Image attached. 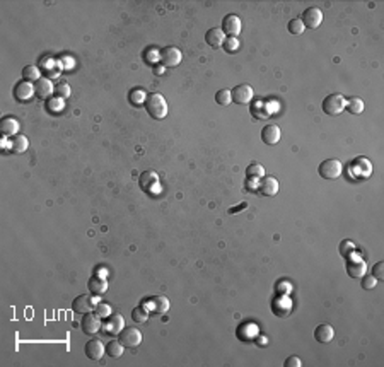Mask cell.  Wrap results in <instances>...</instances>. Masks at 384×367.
<instances>
[{
	"instance_id": "d6986e66",
	"label": "cell",
	"mask_w": 384,
	"mask_h": 367,
	"mask_svg": "<svg viewBox=\"0 0 384 367\" xmlns=\"http://www.w3.org/2000/svg\"><path fill=\"white\" fill-rule=\"evenodd\" d=\"M272 311L275 313L277 316H280V318H285V316L290 314L292 311V302L287 296H278L275 301H273L272 304Z\"/></svg>"
},
{
	"instance_id": "83f0119b",
	"label": "cell",
	"mask_w": 384,
	"mask_h": 367,
	"mask_svg": "<svg viewBox=\"0 0 384 367\" xmlns=\"http://www.w3.org/2000/svg\"><path fill=\"white\" fill-rule=\"evenodd\" d=\"M0 130H2V134L6 137L17 135V132H19V121L14 116H6L2 120V123H0Z\"/></svg>"
},
{
	"instance_id": "8d00e7d4",
	"label": "cell",
	"mask_w": 384,
	"mask_h": 367,
	"mask_svg": "<svg viewBox=\"0 0 384 367\" xmlns=\"http://www.w3.org/2000/svg\"><path fill=\"white\" fill-rule=\"evenodd\" d=\"M222 48L226 50L227 53H236L239 52V41H237V38H226Z\"/></svg>"
},
{
	"instance_id": "d590c367",
	"label": "cell",
	"mask_w": 384,
	"mask_h": 367,
	"mask_svg": "<svg viewBox=\"0 0 384 367\" xmlns=\"http://www.w3.org/2000/svg\"><path fill=\"white\" fill-rule=\"evenodd\" d=\"M70 93H72V89L67 82H60V84H57V87H55V94H57V98H60V99H67L68 96H70Z\"/></svg>"
},
{
	"instance_id": "4dcf8cb0",
	"label": "cell",
	"mask_w": 384,
	"mask_h": 367,
	"mask_svg": "<svg viewBox=\"0 0 384 367\" xmlns=\"http://www.w3.org/2000/svg\"><path fill=\"white\" fill-rule=\"evenodd\" d=\"M345 109H349L352 114H360L364 111V101L360 98H350L347 99Z\"/></svg>"
},
{
	"instance_id": "8992f818",
	"label": "cell",
	"mask_w": 384,
	"mask_h": 367,
	"mask_svg": "<svg viewBox=\"0 0 384 367\" xmlns=\"http://www.w3.org/2000/svg\"><path fill=\"white\" fill-rule=\"evenodd\" d=\"M231 94H232V101H234L236 104L246 106V104H249L251 99H253V87L249 84H239L231 91Z\"/></svg>"
},
{
	"instance_id": "7a4b0ae2",
	"label": "cell",
	"mask_w": 384,
	"mask_h": 367,
	"mask_svg": "<svg viewBox=\"0 0 384 367\" xmlns=\"http://www.w3.org/2000/svg\"><path fill=\"white\" fill-rule=\"evenodd\" d=\"M318 173L324 180H336V178H340L342 173H344V164L338 159H326L319 164Z\"/></svg>"
},
{
	"instance_id": "5b68a950",
	"label": "cell",
	"mask_w": 384,
	"mask_h": 367,
	"mask_svg": "<svg viewBox=\"0 0 384 367\" xmlns=\"http://www.w3.org/2000/svg\"><path fill=\"white\" fill-rule=\"evenodd\" d=\"M221 29L224 31V34H226L227 38H237V34L241 33V29H243V22H241L239 16L229 14V16L224 17Z\"/></svg>"
},
{
	"instance_id": "e0dca14e",
	"label": "cell",
	"mask_w": 384,
	"mask_h": 367,
	"mask_svg": "<svg viewBox=\"0 0 384 367\" xmlns=\"http://www.w3.org/2000/svg\"><path fill=\"white\" fill-rule=\"evenodd\" d=\"M145 307H149V311H152L154 314H166L169 311V301L164 296H154L147 301Z\"/></svg>"
},
{
	"instance_id": "7402d4cb",
	"label": "cell",
	"mask_w": 384,
	"mask_h": 367,
	"mask_svg": "<svg viewBox=\"0 0 384 367\" xmlns=\"http://www.w3.org/2000/svg\"><path fill=\"white\" fill-rule=\"evenodd\" d=\"M88 289L91 294H94V296L99 297L108 291V280L104 277H101V275H96V277H93L88 282Z\"/></svg>"
},
{
	"instance_id": "5bb4252c",
	"label": "cell",
	"mask_w": 384,
	"mask_h": 367,
	"mask_svg": "<svg viewBox=\"0 0 384 367\" xmlns=\"http://www.w3.org/2000/svg\"><path fill=\"white\" fill-rule=\"evenodd\" d=\"M139 185L145 193H152L154 188L159 185V176L155 171H144L139 176Z\"/></svg>"
},
{
	"instance_id": "9c48e42d",
	"label": "cell",
	"mask_w": 384,
	"mask_h": 367,
	"mask_svg": "<svg viewBox=\"0 0 384 367\" xmlns=\"http://www.w3.org/2000/svg\"><path fill=\"white\" fill-rule=\"evenodd\" d=\"M301 21H303L304 27H309V29H316V27H319V24L323 22V12L319 11L318 7H309V9H306V11L303 12V17H301Z\"/></svg>"
},
{
	"instance_id": "836d02e7",
	"label": "cell",
	"mask_w": 384,
	"mask_h": 367,
	"mask_svg": "<svg viewBox=\"0 0 384 367\" xmlns=\"http://www.w3.org/2000/svg\"><path fill=\"white\" fill-rule=\"evenodd\" d=\"M132 319H134L135 323H145V321L149 319V311H147V307H144V306L135 307V309L132 311Z\"/></svg>"
},
{
	"instance_id": "cb8c5ba5",
	"label": "cell",
	"mask_w": 384,
	"mask_h": 367,
	"mask_svg": "<svg viewBox=\"0 0 384 367\" xmlns=\"http://www.w3.org/2000/svg\"><path fill=\"white\" fill-rule=\"evenodd\" d=\"M249 109H251V114H253L256 120H267V118H270V113H272V109L268 108V104L262 99L251 103Z\"/></svg>"
},
{
	"instance_id": "ffe728a7",
	"label": "cell",
	"mask_w": 384,
	"mask_h": 367,
	"mask_svg": "<svg viewBox=\"0 0 384 367\" xmlns=\"http://www.w3.org/2000/svg\"><path fill=\"white\" fill-rule=\"evenodd\" d=\"M72 309L79 314L89 313L91 309H94V299L91 296H77L72 302Z\"/></svg>"
},
{
	"instance_id": "52a82bcc",
	"label": "cell",
	"mask_w": 384,
	"mask_h": 367,
	"mask_svg": "<svg viewBox=\"0 0 384 367\" xmlns=\"http://www.w3.org/2000/svg\"><path fill=\"white\" fill-rule=\"evenodd\" d=\"M181 58H183V55L180 52V48H176V47H166L161 53H159V60H161L164 67H169V68L180 65Z\"/></svg>"
},
{
	"instance_id": "60d3db41",
	"label": "cell",
	"mask_w": 384,
	"mask_h": 367,
	"mask_svg": "<svg viewBox=\"0 0 384 367\" xmlns=\"http://www.w3.org/2000/svg\"><path fill=\"white\" fill-rule=\"evenodd\" d=\"M94 309H96V314H98L99 318H108V316L111 314V307H109L108 304H98Z\"/></svg>"
},
{
	"instance_id": "6da1fadb",
	"label": "cell",
	"mask_w": 384,
	"mask_h": 367,
	"mask_svg": "<svg viewBox=\"0 0 384 367\" xmlns=\"http://www.w3.org/2000/svg\"><path fill=\"white\" fill-rule=\"evenodd\" d=\"M144 104H145L147 113L152 118H155V120H162V118L167 116V103L162 94H159V93L149 94L147 98H145Z\"/></svg>"
},
{
	"instance_id": "2e32d148",
	"label": "cell",
	"mask_w": 384,
	"mask_h": 367,
	"mask_svg": "<svg viewBox=\"0 0 384 367\" xmlns=\"http://www.w3.org/2000/svg\"><path fill=\"white\" fill-rule=\"evenodd\" d=\"M41 70H43V73L47 75V79H55V77L60 75L62 72V63L58 60H55V58H45V60H41Z\"/></svg>"
},
{
	"instance_id": "277c9868",
	"label": "cell",
	"mask_w": 384,
	"mask_h": 367,
	"mask_svg": "<svg viewBox=\"0 0 384 367\" xmlns=\"http://www.w3.org/2000/svg\"><path fill=\"white\" fill-rule=\"evenodd\" d=\"M118 340L121 342V345L125 348H135L140 345L142 342V333L134 327L123 328L120 335H118Z\"/></svg>"
},
{
	"instance_id": "bcb514c9",
	"label": "cell",
	"mask_w": 384,
	"mask_h": 367,
	"mask_svg": "<svg viewBox=\"0 0 384 367\" xmlns=\"http://www.w3.org/2000/svg\"><path fill=\"white\" fill-rule=\"evenodd\" d=\"M244 207H246V203H241L237 209H231V210H229V214H237V210H241V209H244Z\"/></svg>"
},
{
	"instance_id": "484cf974",
	"label": "cell",
	"mask_w": 384,
	"mask_h": 367,
	"mask_svg": "<svg viewBox=\"0 0 384 367\" xmlns=\"http://www.w3.org/2000/svg\"><path fill=\"white\" fill-rule=\"evenodd\" d=\"M9 147H11V150L14 154H24L27 150V147H29V140H27L26 135L17 134L12 137L11 142H9Z\"/></svg>"
},
{
	"instance_id": "44dd1931",
	"label": "cell",
	"mask_w": 384,
	"mask_h": 367,
	"mask_svg": "<svg viewBox=\"0 0 384 367\" xmlns=\"http://www.w3.org/2000/svg\"><path fill=\"white\" fill-rule=\"evenodd\" d=\"M280 137H282V132L277 125H267L262 130V140L267 145L278 144V142H280Z\"/></svg>"
},
{
	"instance_id": "603a6c76",
	"label": "cell",
	"mask_w": 384,
	"mask_h": 367,
	"mask_svg": "<svg viewBox=\"0 0 384 367\" xmlns=\"http://www.w3.org/2000/svg\"><path fill=\"white\" fill-rule=\"evenodd\" d=\"M352 169H354V173L357 174V176L367 178V176H371V173H372V164L365 157H357L354 162H352Z\"/></svg>"
},
{
	"instance_id": "4fadbf2b",
	"label": "cell",
	"mask_w": 384,
	"mask_h": 367,
	"mask_svg": "<svg viewBox=\"0 0 384 367\" xmlns=\"http://www.w3.org/2000/svg\"><path fill=\"white\" fill-rule=\"evenodd\" d=\"M33 96H36L34 93V86L31 82L21 80L19 84H16V89H14V98H16L19 103H26L29 101Z\"/></svg>"
},
{
	"instance_id": "d6a6232c",
	"label": "cell",
	"mask_w": 384,
	"mask_h": 367,
	"mask_svg": "<svg viewBox=\"0 0 384 367\" xmlns=\"http://www.w3.org/2000/svg\"><path fill=\"white\" fill-rule=\"evenodd\" d=\"M216 103L221 104V106H229L232 103V94L229 89H221L216 94Z\"/></svg>"
},
{
	"instance_id": "74e56055",
	"label": "cell",
	"mask_w": 384,
	"mask_h": 367,
	"mask_svg": "<svg viewBox=\"0 0 384 367\" xmlns=\"http://www.w3.org/2000/svg\"><path fill=\"white\" fill-rule=\"evenodd\" d=\"M354 251H355V244L352 241H349V239H345L340 244V255L345 256V258H349L350 255H354Z\"/></svg>"
},
{
	"instance_id": "4316f807",
	"label": "cell",
	"mask_w": 384,
	"mask_h": 367,
	"mask_svg": "<svg viewBox=\"0 0 384 367\" xmlns=\"http://www.w3.org/2000/svg\"><path fill=\"white\" fill-rule=\"evenodd\" d=\"M335 337V330H333L330 324H319V327L314 330V338L319 343H330Z\"/></svg>"
},
{
	"instance_id": "9a60e30c",
	"label": "cell",
	"mask_w": 384,
	"mask_h": 367,
	"mask_svg": "<svg viewBox=\"0 0 384 367\" xmlns=\"http://www.w3.org/2000/svg\"><path fill=\"white\" fill-rule=\"evenodd\" d=\"M34 93H36V98L39 99H50L52 94L55 93V87L52 84V80L47 79V77H41L38 82H34Z\"/></svg>"
},
{
	"instance_id": "ba28073f",
	"label": "cell",
	"mask_w": 384,
	"mask_h": 367,
	"mask_svg": "<svg viewBox=\"0 0 384 367\" xmlns=\"http://www.w3.org/2000/svg\"><path fill=\"white\" fill-rule=\"evenodd\" d=\"M82 332L86 335H96L101 330V318H99L96 313H86L82 314V323H80Z\"/></svg>"
},
{
	"instance_id": "ac0fdd59",
	"label": "cell",
	"mask_w": 384,
	"mask_h": 367,
	"mask_svg": "<svg viewBox=\"0 0 384 367\" xmlns=\"http://www.w3.org/2000/svg\"><path fill=\"white\" fill-rule=\"evenodd\" d=\"M227 36L224 34V31L221 29V27H212V29L207 31V34H205V41H207V45L210 48L217 50L221 48L224 45V41H226Z\"/></svg>"
},
{
	"instance_id": "f546056e",
	"label": "cell",
	"mask_w": 384,
	"mask_h": 367,
	"mask_svg": "<svg viewBox=\"0 0 384 367\" xmlns=\"http://www.w3.org/2000/svg\"><path fill=\"white\" fill-rule=\"evenodd\" d=\"M123 350H125V347L121 345L120 340H111L106 345V354L111 357V359H118V357H121Z\"/></svg>"
},
{
	"instance_id": "3957f363",
	"label": "cell",
	"mask_w": 384,
	"mask_h": 367,
	"mask_svg": "<svg viewBox=\"0 0 384 367\" xmlns=\"http://www.w3.org/2000/svg\"><path fill=\"white\" fill-rule=\"evenodd\" d=\"M345 104H347V99L342 94H330L323 101V111L326 113L328 116H338V114L344 113Z\"/></svg>"
},
{
	"instance_id": "7bdbcfd3",
	"label": "cell",
	"mask_w": 384,
	"mask_h": 367,
	"mask_svg": "<svg viewBox=\"0 0 384 367\" xmlns=\"http://www.w3.org/2000/svg\"><path fill=\"white\" fill-rule=\"evenodd\" d=\"M372 275L377 278V280H382L384 278V263L382 261H377V263L372 267Z\"/></svg>"
},
{
	"instance_id": "30bf717a",
	"label": "cell",
	"mask_w": 384,
	"mask_h": 367,
	"mask_svg": "<svg viewBox=\"0 0 384 367\" xmlns=\"http://www.w3.org/2000/svg\"><path fill=\"white\" fill-rule=\"evenodd\" d=\"M256 190L263 196H275L278 193V181L273 176H263L258 180Z\"/></svg>"
},
{
	"instance_id": "8fae6325",
	"label": "cell",
	"mask_w": 384,
	"mask_h": 367,
	"mask_svg": "<svg viewBox=\"0 0 384 367\" xmlns=\"http://www.w3.org/2000/svg\"><path fill=\"white\" fill-rule=\"evenodd\" d=\"M347 273H349L350 278H355V280L362 278L364 275H365V263H364V260H360L357 255H354L352 258L347 260Z\"/></svg>"
},
{
	"instance_id": "ee69618b",
	"label": "cell",
	"mask_w": 384,
	"mask_h": 367,
	"mask_svg": "<svg viewBox=\"0 0 384 367\" xmlns=\"http://www.w3.org/2000/svg\"><path fill=\"white\" fill-rule=\"evenodd\" d=\"M283 365H285V367H301V365H303V362H301L299 357L292 355V357H289V359H287L285 362H283Z\"/></svg>"
},
{
	"instance_id": "f1b7e54d",
	"label": "cell",
	"mask_w": 384,
	"mask_h": 367,
	"mask_svg": "<svg viewBox=\"0 0 384 367\" xmlns=\"http://www.w3.org/2000/svg\"><path fill=\"white\" fill-rule=\"evenodd\" d=\"M41 79V70L36 65H26L22 68V80L26 82H38Z\"/></svg>"
},
{
	"instance_id": "f6af8a7d",
	"label": "cell",
	"mask_w": 384,
	"mask_h": 367,
	"mask_svg": "<svg viewBox=\"0 0 384 367\" xmlns=\"http://www.w3.org/2000/svg\"><path fill=\"white\" fill-rule=\"evenodd\" d=\"M290 283L289 282H280V283H278V286H277V291H278V294H280V296H287V294H289L290 292Z\"/></svg>"
},
{
	"instance_id": "1f68e13d",
	"label": "cell",
	"mask_w": 384,
	"mask_h": 367,
	"mask_svg": "<svg viewBox=\"0 0 384 367\" xmlns=\"http://www.w3.org/2000/svg\"><path fill=\"white\" fill-rule=\"evenodd\" d=\"M246 174H248V178H254V180H260V178L265 176V168L262 166V164L253 162V164H249L248 169H246Z\"/></svg>"
},
{
	"instance_id": "ab89813d",
	"label": "cell",
	"mask_w": 384,
	"mask_h": 367,
	"mask_svg": "<svg viewBox=\"0 0 384 367\" xmlns=\"http://www.w3.org/2000/svg\"><path fill=\"white\" fill-rule=\"evenodd\" d=\"M360 283H362V289H364V291H371V289L376 287L377 278L374 277L372 273H371V275H364L362 280H360Z\"/></svg>"
},
{
	"instance_id": "e575fe53",
	"label": "cell",
	"mask_w": 384,
	"mask_h": 367,
	"mask_svg": "<svg viewBox=\"0 0 384 367\" xmlns=\"http://www.w3.org/2000/svg\"><path fill=\"white\" fill-rule=\"evenodd\" d=\"M287 27H289V33L290 34H295V36L303 34L304 29H306L304 24H303V21H301V17H295V19H292Z\"/></svg>"
},
{
	"instance_id": "7c38bea8",
	"label": "cell",
	"mask_w": 384,
	"mask_h": 367,
	"mask_svg": "<svg viewBox=\"0 0 384 367\" xmlns=\"http://www.w3.org/2000/svg\"><path fill=\"white\" fill-rule=\"evenodd\" d=\"M84 352H86V355H88V359L98 362V360L103 359L104 352H106V347L103 345L101 340H98V338H93V340H89L88 343H86Z\"/></svg>"
},
{
	"instance_id": "d4e9b609",
	"label": "cell",
	"mask_w": 384,
	"mask_h": 367,
	"mask_svg": "<svg viewBox=\"0 0 384 367\" xmlns=\"http://www.w3.org/2000/svg\"><path fill=\"white\" fill-rule=\"evenodd\" d=\"M123 328H125V319H123L121 314L115 313V314H109V316H108V323H106L108 333H111V335H120V332H121Z\"/></svg>"
},
{
	"instance_id": "b9f144b4",
	"label": "cell",
	"mask_w": 384,
	"mask_h": 367,
	"mask_svg": "<svg viewBox=\"0 0 384 367\" xmlns=\"http://www.w3.org/2000/svg\"><path fill=\"white\" fill-rule=\"evenodd\" d=\"M130 101H132V104H140V103H144L145 101V96L140 89H134L132 91V94H130Z\"/></svg>"
},
{
	"instance_id": "f35d334b",
	"label": "cell",
	"mask_w": 384,
	"mask_h": 367,
	"mask_svg": "<svg viewBox=\"0 0 384 367\" xmlns=\"http://www.w3.org/2000/svg\"><path fill=\"white\" fill-rule=\"evenodd\" d=\"M47 106H48V111L50 113H57V111H60V109L63 108V99H60V98H50L48 103H47Z\"/></svg>"
}]
</instances>
